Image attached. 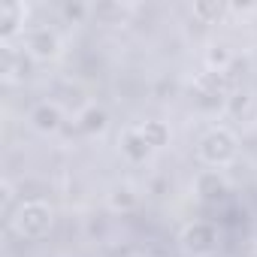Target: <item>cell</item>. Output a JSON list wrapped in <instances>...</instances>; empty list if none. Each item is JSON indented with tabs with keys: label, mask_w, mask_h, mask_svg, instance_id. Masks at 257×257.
I'll return each mask as SVG.
<instances>
[{
	"label": "cell",
	"mask_w": 257,
	"mask_h": 257,
	"mask_svg": "<svg viewBox=\"0 0 257 257\" xmlns=\"http://www.w3.org/2000/svg\"><path fill=\"white\" fill-rule=\"evenodd\" d=\"M7 227L22 242H43L55 230V206L46 200H19L7 215Z\"/></svg>",
	"instance_id": "obj_1"
},
{
	"label": "cell",
	"mask_w": 257,
	"mask_h": 257,
	"mask_svg": "<svg viewBox=\"0 0 257 257\" xmlns=\"http://www.w3.org/2000/svg\"><path fill=\"white\" fill-rule=\"evenodd\" d=\"M197 161L209 170H227L239 161V134L230 124H212L197 140Z\"/></svg>",
	"instance_id": "obj_2"
},
{
	"label": "cell",
	"mask_w": 257,
	"mask_h": 257,
	"mask_svg": "<svg viewBox=\"0 0 257 257\" xmlns=\"http://www.w3.org/2000/svg\"><path fill=\"white\" fill-rule=\"evenodd\" d=\"M179 248L185 257H215L221 248L218 221H191L179 233Z\"/></svg>",
	"instance_id": "obj_3"
},
{
	"label": "cell",
	"mask_w": 257,
	"mask_h": 257,
	"mask_svg": "<svg viewBox=\"0 0 257 257\" xmlns=\"http://www.w3.org/2000/svg\"><path fill=\"white\" fill-rule=\"evenodd\" d=\"M22 52L37 64H55L64 55V37L52 25H31L22 37Z\"/></svg>",
	"instance_id": "obj_4"
},
{
	"label": "cell",
	"mask_w": 257,
	"mask_h": 257,
	"mask_svg": "<svg viewBox=\"0 0 257 257\" xmlns=\"http://www.w3.org/2000/svg\"><path fill=\"white\" fill-rule=\"evenodd\" d=\"M28 16H31V7L22 4V0H0V43L13 46L16 40H22L31 28Z\"/></svg>",
	"instance_id": "obj_5"
},
{
	"label": "cell",
	"mask_w": 257,
	"mask_h": 257,
	"mask_svg": "<svg viewBox=\"0 0 257 257\" xmlns=\"http://www.w3.org/2000/svg\"><path fill=\"white\" fill-rule=\"evenodd\" d=\"M194 197L203 203V206H218L227 194H230V179H227V170H200L194 176V185H191Z\"/></svg>",
	"instance_id": "obj_6"
},
{
	"label": "cell",
	"mask_w": 257,
	"mask_h": 257,
	"mask_svg": "<svg viewBox=\"0 0 257 257\" xmlns=\"http://www.w3.org/2000/svg\"><path fill=\"white\" fill-rule=\"evenodd\" d=\"M28 124L34 127L37 134H43V137L58 134L61 127H64V109H61V103H55V100H40V103L28 112Z\"/></svg>",
	"instance_id": "obj_7"
},
{
	"label": "cell",
	"mask_w": 257,
	"mask_h": 257,
	"mask_svg": "<svg viewBox=\"0 0 257 257\" xmlns=\"http://www.w3.org/2000/svg\"><path fill=\"white\" fill-rule=\"evenodd\" d=\"M118 149H121L127 164H146L155 155L152 146L146 143V137L140 134V124H131V127H124V131L118 134Z\"/></svg>",
	"instance_id": "obj_8"
},
{
	"label": "cell",
	"mask_w": 257,
	"mask_h": 257,
	"mask_svg": "<svg viewBox=\"0 0 257 257\" xmlns=\"http://www.w3.org/2000/svg\"><path fill=\"white\" fill-rule=\"evenodd\" d=\"M227 118H236L239 124H254L257 121V94L251 88H236L224 106Z\"/></svg>",
	"instance_id": "obj_9"
},
{
	"label": "cell",
	"mask_w": 257,
	"mask_h": 257,
	"mask_svg": "<svg viewBox=\"0 0 257 257\" xmlns=\"http://www.w3.org/2000/svg\"><path fill=\"white\" fill-rule=\"evenodd\" d=\"M137 13V7L131 4H118V0H109V4H97L91 7V19L97 25H106V28H124L131 25V16Z\"/></svg>",
	"instance_id": "obj_10"
},
{
	"label": "cell",
	"mask_w": 257,
	"mask_h": 257,
	"mask_svg": "<svg viewBox=\"0 0 257 257\" xmlns=\"http://www.w3.org/2000/svg\"><path fill=\"white\" fill-rule=\"evenodd\" d=\"M76 127L85 137H103L109 131V112L97 103H88L79 115H76Z\"/></svg>",
	"instance_id": "obj_11"
},
{
	"label": "cell",
	"mask_w": 257,
	"mask_h": 257,
	"mask_svg": "<svg viewBox=\"0 0 257 257\" xmlns=\"http://www.w3.org/2000/svg\"><path fill=\"white\" fill-rule=\"evenodd\" d=\"M140 134L146 137V143L152 146V152H161V149H167L170 140H173V127H170L167 121H161V118H149V121L140 124Z\"/></svg>",
	"instance_id": "obj_12"
},
{
	"label": "cell",
	"mask_w": 257,
	"mask_h": 257,
	"mask_svg": "<svg viewBox=\"0 0 257 257\" xmlns=\"http://www.w3.org/2000/svg\"><path fill=\"white\" fill-rule=\"evenodd\" d=\"M137 203H140V194L131 182H118L109 191V209L112 212H131V209H137Z\"/></svg>",
	"instance_id": "obj_13"
},
{
	"label": "cell",
	"mask_w": 257,
	"mask_h": 257,
	"mask_svg": "<svg viewBox=\"0 0 257 257\" xmlns=\"http://www.w3.org/2000/svg\"><path fill=\"white\" fill-rule=\"evenodd\" d=\"M203 61H206V70L209 73H227L230 64H233V49L227 43H209Z\"/></svg>",
	"instance_id": "obj_14"
},
{
	"label": "cell",
	"mask_w": 257,
	"mask_h": 257,
	"mask_svg": "<svg viewBox=\"0 0 257 257\" xmlns=\"http://www.w3.org/2000/svg\"><path fill=\"white\" fill-rule=\"evenodd\" d=\"M191 13H194V19H200L203 25H218V22L230 13V7H227V4H218V0H200V4L191 7Z\"/></svg>",
	"instance_id": "obj_15"
},
{
	"label": "cell",
	"mask_w": 257,
	"mask_h": 257,
	"mask_svg": "<svg viewBox=\"0 0 257 257\" xmlns=\"http://www.w3.org/2000/svg\"><path fill=\"white\" fill-rule=\"evenodd\" d=\"M61 16H64L67 22L79 25V22L91 19V4H64V7H61Z\"/></svg>",
	"instance_id": "obj_16"
},
{
	"label": "cell",
	"mask_w": 257,
	"mask_h": 257,
	"mask_svg": "<svg viewBox=\"0 0 257 257\" xmlns=\"http://www.w3.org/2000/svg\"><path fill=\"white\" fill-rule=\"evenodd\" d=\"M131 257H143V254H131Z\"/></svg>",
	"instance_id": "obj_17"
}]
</instances>
